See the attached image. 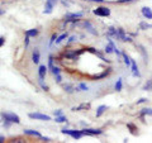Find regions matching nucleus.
I'll use <instances>...</instances> for the list:
<instances>
[{
	"label": "nucleus",
	"instance_id": "obj_1",
	"mask_svg": "<svg viewBox=\"0 0 152 143\" xmlns=\"http://www.w3.org/2000/svg\"><path fill=\"white\" fill-rule=\"evenodd\" d=\"M1 117V120H8V122H12V123H15V124H19L20 123V119L17 114L14 113H1L0 114Z\"/></svg>",
	"mask_w": 152,
	"mask_h": 143
},
{
	"label": "nucleus",
	"instance_id": "obj_2",
	"mask_svg": "<svg viewBox=\"0 0 152 143\" xmlns=\"http://www.w3.org/2000/svg\"><path fill=\"white\" fill-rule=\"evenodd\" d=\"M93 13H94L96 17L107 18V17L110 15V9H109L108 7H98L96 9H94Z\"/></svg>",
	"mask_w": 152,
	"mask_h": 143
},
{
	"label": "nucleus",
	"instance_id": "obj_3",
	"mask_svg": "<svg viewBox=\"0 0 152 143\" xmlns=\"http://www.w3.org/2000/svg\"><path fill=\"white\" fill-rule=\"evenodd\" d=\"M64 133V134H67V136H71L74 138V139H80V138H81L84 134H83V132L81 131H76V129H62L61 131Z\"/></svg>",
	"mask_w": 152,
	"mask_h": 143
},
{
	"label": "nucleus",
	"instance_id": "obj_4",
	"mask_svg": "<svg viewBox=\"0 0 152 143\" xmlns=\"http://www.w3.org/2000/svg\"><path fill=\"white\" fill-rule=\"evenodd\" d=\"M81 132L84 136H91V137H96V136L103 134L102 129H93V128H84V129H81Z\"/></svg>",
	"mask_w": 152,
	"mask_h": 143
},
{
	"label": "nucleus",
	"instance_id": "obj_5",
	"mask_svg": "<svg viewBox=\"0 0 152 143\" xmlns=\"http://www.w3.org/2000/svg\"><path fill=\"white\" fill-rule=\"evenodd\" d=\"M83 27L86 29L90 34H93V36H98L99 33H98V31L95 29V27L91 24V22H89V20H84L83 22Z\"/></svg>",
	"mask_w": 152,
	"mask_h": 143
},
{
	"label": "nucleus",
	"instance_id": "obj_6",
	"mask_svg": "<svg viewBox=\"0 0 152 143\" xmlns=\"http://www.w3.org/2000/svg\"><path fill=\"white\" fill-rule=\"evenodd\" d=\"M29 118L32 119H38V120H51V117L50 115H46V114H41V113H31L29 114Z\"/></svg>",
	"mask_w": 152,
	"mask_h": 143
},
{
	"label": "nucleus",
	"instance_id": "obj_7",
	"mask_svg": "<svg viewBox=\"0 0 152 143\" xmlns=\"http://www.w3.org/2000/svg\"><path fill=\"white\" fill-rule=\"evenodd\" d=\"M62 88H64L65 91L69 93V94H72V93H75V91H80L79 88H75L74 85H71V84H64Z\"/></svg>",
	"mask_w": 152,
	"mask_h": 143
},
{
	"label": "nucleus",
	"instance_id": "obj_8",
	"mask_svg": "<svg viewBox=\"0 0 152 143\" xmlns=\"http://www.w3.org/2000/svg\"><path fill=\"white\" fill-rule=\"evenodd\" d=\"M141 13L146 19H152V9L148 7H143L141 9Z\"/></svg>",
	"mask_w": 152,
	"mask_h": 143
},
{
	"label": "nucleus",
	"instance_id": "obj_9",
	"mask_svg": "<svg viewBox=\"0 0 152 143\" xmlns=\"http://www.w3.org/2000/svg\"><path fill=\"white\" fill-rule=\"evenodd\" d=\"M39 58H41V53H39V50L38 48H34L32 52V61L33 63H39Z\"/></svg>",
	"mask_w": 152,
	"mask_h": 143
},
{
	"label": "nucleus",
	"instance_id": "obj_10",
	"mask_svg": "<svg viewBox=\"0 0 152 143\" xmlns=\"http://www.w3.org/2000/svg\"><path fill=\"white\" fill-rule=\"evenodd\" d=\"M46 74H47V67L45 65H41L39 69H38V77H39L41 81H43L46 77Z\"/></svg>",
	"mask_w": 152,
	"mask_h": 143
},
{
	"label": "nucleus",
	"instance_id": "obj_11",
	"mask_svg": "<svg viewBox=\"0 0 152 143\" xmlns=\"http://www.w3.org/2000/svg\"><path fill=\"white\" fill-rule=\"evenodd\" d=\"M131 66H132V74H133V76H136V77H140L141 74H140L138 66H137L134 60H131Z\"/></svg>",
	"mask_w": 152,
	"mask_h": 143
},
{
	"label": "nucleus",
	"instance_id": "obj_12",
	"mask_svg": "<svg viewBox=\"0 0 152 143\" xmlns=\"http://www.w3.org/2000/svg\"><path fill=\"white\" fill-rule=\"evenodd\" d=\"M89 109H90V104L88 103H83V104H80V105L79 107H74L72 108V110L74 112H80V110H89Z\"/></svg>",
	"mask_w": 152,
	"mask_h": 143
},
{
	"label": "nucleus",
	"instance_id": "obj_13",
	"mask_svg": "<svg viewBox=\"0 0 152 143\" xmlns=\"http://www.w3.org/2000/svg\"><path fill=\"white\" fill-rule=\"evenodd\" d=\"M24 134H27V136H32V137H37V138H42V137H43L39 132L33 131V129H24Z\"/></svg>",
	"mask_w": 152,
	"mask_h": 143
},
{
	"label": "nucleus",
	"instance_id": "obj_14",
	"mask_svg": "<svg viewBox=\"0 0 152 143\" xmlns=\"http://www.w3.org/2000/svg\"><path fill=\"white\" fill-rule=\"evenodd\" d=\"M108 36L109 37H114L118 39V28H114V27H109L108 28Z\"/></svg>",
	"mask_w": 152,
	"mask_h": 143
},
{
	"label": "nucleus",
	"instance_id": "obj_15",
	"mask_svg": "<svg viewBox=\"0 0 152 143\" xmlns=\"http://www.w3.org/2000/svg\"><path fill=\"white\" fill-rule=\"evenodd\" d=\"M147 115H152V109L151 108H143L140 112V118H145Z\"/></svg>",
	"mask_w": 152,
	"mask_h": 143
},
{
	"label": "nucleus",
	"instance_id": "obj_16",
	"mask_svg": "<svg viewBox=\"0 0 152 143\" xmlns=\"http://www.w3.org/2000/svg\"><path fill=\"white\" fill-rule=\"evenodd\" d=\"M127 128L129 129V132H131V134H133V136H137V133H138V128H137L133 123H128L127 124Z\"/></svg>",
	"mask_w": 152,
	"mask_h": 143
},
{
	"label": "nucleus",
	"instance_id": "obj_17",
	"mask_svg": "<svg viewBox=\"0 0 152 143\" xmlns=\"http://www.w3.org/2000/svg\"><path fill=\"white\" fill-rule=\"evenodd\" d=\"M53 4L52 3H50V1H46V5H45V10H43V13L45 14H51L52 13V9H53Z\"/></svg>",
	"mask_w": 152,
	"mask_h": 143
},
{
	"label": "nucleus",
	"instance_id": "obj_18",
	"mask_svg": "<svg viewBox=\"0 0 152 143\" xmlns=\"http://www.w3.org/2000/svg\"><path fill=\"white\" fill-rule=\"evenodd\" d=\"M107 105H100V107H98V109H96V118H100L103 114H104V112L107 110Z\"/></svg>",
	"mask_w": 152,
	"mask_h": 143
},
{
	"label": "nucleus",
	"instance_id": "obj_19",
	"mask_svg": "<svg viewBox=\"0 0 152 143\" xmlns=\"http://www.w3.org/2000/svg\"><path fill=\"white\" fill-rule=\"evenodd\" d=\"M142 90H145V91H152V79L146 81V84L143 85Z\"/></svg>",
	"mask_w": 152,
	"mask_h": 143
},
{
	"label": "nucleus",
	"instance_id": "obj_20",
	"mask_svg": "<svg viewBox=\"0 0 152 143\" xmlns=\"http://www.w3.org/2000/svg\"><path fill=\"white\" fill-rule=\"evenodd\" d=\"M137 47H138V48H140V52L142 53V56H143V58H145V62L147 63V61H148V55H147L146 50L143 48V46H141V45H137Z\"/></svg>",
	"mask_w": 152,
	"mask_h": 143
},
{
	"label": "nucleus",
	"instance_id": "obj_21",
	"mask_svg": "<svg viewBox=\"0 0 152 143\" xmlns=\"http://www.w3.org/2000/svg\"><path fill=\"white\" fill-rule=\"evenodd\" d=\"M26 36H29V37H37L38 36V29L33 28V29H28L26 32Z\"/></svg>",
	"mask_w": 152,
	"mask_h": 143
},
{
	"label": "nucleus",
	"instance_id": "obj_22",
	"mask_svg": "<svg viewBox=\"0 0 152 143\" xmlns=\"http://www.w3.org/2000/svg\"><path fill=\"white\" fill-rule=\"evenodd\" d=\"M114 88H115V90H117V91H121V90H122V88H123V81H122V79H118V80H117V82H115V86H114Z\"/></svg>",
	"mask_w": 152,
	"mask_h": 143
},
{
	"label": "nucleus",
	"instance_id": "obj_23",
	"mask_svg": "<svg viewBox=\"0 0 152 143\" xmlns=\"http://www.w3.org/2000/svg\"><path fill=\"white\" fill-rule=\"evenodd\" d=\"M122 56H123V58H124V63L127 66H131V58H129V56H128L126 52H122Z\"/></svg>",
	"mask_w": 152,
	"mask_h": 143
},
{
	"label": "nucleus",
	"instance_id": "obj_24",
	"mask_svg": "<svg viewBox=\"0 0 152 143\" xmlns=\"http://www.w3.org/2000/svg\"><path fill=\"white\" fill-rule=\"evenodd\" d=\"M55 120L56 123H65V122H67V118L64 115H60V117H55Z\"/></svg>",
	"mask_w": 152,
	"mask_h": 143
},
{
	"label": "nucleus",
	"instance_id": "obj_25",
	"mask_svg": "<svg viewBox=\"0 0 152 143\" xmlns=\"http://www.w3.org/2000/svg\"><path fill=\"white\" fill-rule=\"evenodd\" d=\"M104 51H105V53H113V52H114V46H112L110 43H109V45H107L105 46V50H104Z\"/></svg>",
	"mask_w": 152,
	"mask_h": 143
},
{
	"label": "nucleus",
	"instance_id": "obj_26",
	"mask_svg": "<svg viewBox=\"0 0 152 143\" xmlns=\"http://www.w3.org/2000/svg\"><path fill=\"white\" fill-rule=\"evenodd\" d=\"M140 28L142 31H146V29H148V28H151V26L147 22H141L140 23Z\"/></svg>",
	"mask_w": 152,
	"mask_h": 143
},
{
	"label": "nucleus",
	"instance_id": "obj_27",
	"mask_svg": "<svg viewBox=\"0 0 152 143\" xmlns=\"http://www.w3.org/2000/svg\"><path fill=\"white\" fill-rule=\"evenodd\" d=\"M65 38H67V33H64V34H61L58 38H57V39H56V45H60L61 42L65 39Z\"/></svg>",
	"mask_w": 152,
	"mask_h": 143
},
{
	"label": "nucleus",
	"instance_id": "obj_28",
	"mask_svg": "<svg viewBox=\"0 0 152 143\" xmlns=\"http://www.w3.org/2000/svg\"><path fill=\"white\" fill-rule=\"evenodd\" d=\"M108 74H109V72H107V71H104V72H102L100 75H95L93 79H94V80H99V79H103V77H105V76H108Z\"/></svg>",
	"mask_w": 152,
	"mask_h": 143
},
{
	"label": "nucleus",
	"instance_id": "obj_29",
	"mask_svg": "<svg viewBox=\"0 0 152 143\" xmlns=\"http://www.w3.org/2000/svg\"><path fill=\"white\" fill-rule=\"evenodd\" d=\"M79 89H80V91H88V90H89L88 85H86V84H84V82H81V84L79 85Z\"/></svg>",
	"mask_w": 152,
	"mask_h": 143
},
{
	"label": "nucleus",
	"instance_id": "obj_30",
	"mask_svg": "<svg viewBox=\"0 0 152 143\" xmlns=\"http://www.w3.org/2000/svg\"><path fill=\"white\" fill-rule=\"evenodd\" d=\"M51 71H52V74H53V75L61 74V70H60V67H57V66H53V67L51 69Z\"/></svg>",
	"mask_w": 152,
	"mask_h": 143
},
{
	"label": "nucleus",
	"instance_id": "obj_31",
	"mask_svg": "<svg viewBox=\"0 0 152 143\" xmlns=\"http://www.w3.org/2000/svg\"><path fill=\"white\" fill-rule=\"evenodd\" d=\"M53 61H55V60H53V56H50V57H48V69H52V67L55 66V65H53Z\"/></svg>",
	"mask_w": 152,
	"mask_h": 143
},
{
	"label": "nucleus",
	"instance_id": "obj_32",
	"mask_svg": "<svg viewBox=\"0 0 152 143\" xmlns=\"http://www.w3.org/2000/svg\"><path fill=\"white\" fill-rule=\"evenodd\" d=\"M57 38H58V37H57V34H56V33H53V34H52V37H51V39H50V45H51V46L55 43Z\"/></svg>",
	"mask_w": 152,
	"mask_h": 143
},
{
	"label": "nucleus",
	"instance_id": "obj_33",
	"mask_svg": "<svg viewBox=\"0 0 152 143\" xmlns=\"http://www.w3.org/2000/svg\"><path fill=\"white\" fill-rule=\"evenodd\" d=\"M55 80H56L57 84H61V82H62V76H61V74L55 75Z\"/></svg>",
	"mask_w": 152,
	"mask_h": 143
},
{
	"label": "nucleus",
	"instance_id": "obj_34",
	"mask_svg": "<svg viewBox=\"0 0 152 143\" xmlns=\"http://www.w3.org/2000/svg\"><path fill=\"white\" fill-rule=\"evenodd\" d=\"M29 41H31V37L29 36H26V38H24V46H26V48L29 46Z\"/></svg>",
	"mask_w": 152,
	"mask_h": 143
},
{
	"label": "nucleus",
	"instance_id": "obj_35",
	"mask_svg": "<svg viewBox=\"0 0 152 143\" xmlns=\"http://www.w3.org/2000/svg\"><path fill=\"white\" fill-rule=\"evenodd\" d=\"M76 39H77V37H76V36H71V37L69 38V41H67V45H70V43H72V42H75Z\"/></svg>",
	"mask_w": 152,
	"mask_h": 143
},
{
	"label": "nucleus",
	"instance_id": "obj_36",
	"mask_svg": "<svg viewBox=\"0 0 152 143\" xmlns=\"http://www.w3.org/2000/svg\"><path fill=\"white\" fill-rule=\"evenodd\" d=\"M39 85H41V88L43 89L45 91H48V86H47V85H45V84H43V81H41V80H39Z\"/></svg>",
	"mask_w": 152,
	"mask_h": 143
},
{
	"label": "nucleus",
	"instance_id": "obj_37",
	"mask_svg": "<svg viewBox=\"0 0 152 143\" xmlns=\"http://www.w3.org/2000/svg\"><path fill=\"white\" fill-rule=\"evenodd\" d=\"M132 1H136V0H117L118 4H124V3H132Z\"/></svg>",
	"mask_w": 152,
	"mask_h": 143
},
{
	"label": "nucleus",
	"instance_id": "obj_38",
	"mask_svg": "<svg viewBox=\"0 0 152 143\" xmlns=\"http://www.w3.org/2000/svg\"><path fill=\"white\" fill-rule=\"evenodd\" d=\"M143 103H147V99H146V98H142V99H140L138 101H137V105H140V104H143Z\"/></svg>",
	"mask_w": 152,
	"mask_h": 143
},
{
	"label": "nucleus",
	"instance_id": "obj_39",
	"mask_svg": "<svg viewBox=\"0 0 152 143\" xmlns=\"http://www.w3.org/2000/svg\"><path fill=\"white\" fill-rule=\"evenodd\" d=\"M53 114H55V117H60V115H62V110H60V109L58 110H55Z\"/></svg>",
	"mask_w": 152,
	"mask_h": 143
},
{
	"label": "nucleus",
	"instance_id": "obj_40",
	"mask_svg": "<svg viewBox=\"0 0 152 143\" xmlns=\"http://www.w3.org/2000/svg\"><path fill=\"white\" fill-rule=\"evenodd\" d=\"M4 43H5V38H4V37H0V47H3Z\"/></svg>",
	"mask_w": 152,
	"mask_h": 143
},
{
	"label": "nucleus",
	"instance_id": "obj_41",
	"mask_svg": "<svg viewBox=\"0 0 152 143\" xmlns=\"http://www.w3.org/2000/svg\"><path fill=\"white\" fill-rule=\"evenodd\" d=\"M46 1H50V3L53 4V5H56V4L58 3V0H46Z\"/></svg>",
	"mask_w": 152,
	"mask_h": 143
},
{
	"label": "nucleus",
	"instance_id": "obj_42",
	"mask_svg": "<svg viewBox=\"0 0 152 143\" xmlns=\"http://www.w3.org/2000/svg\"><path fill=\"white\" fill-rule=\"evenodd\" d=\"M4 141H5V137H4V136H0V143H3Z\"/></svg>",
	"mask_w": 152,
	"mask_h": 143
},
{
	"label": "nucleus",
	"instance_id": "obj_43",
	"mask_svg": "<svg viewBox=\"0 0 152 143\" xmlns=\"http://www.w3.org/2000/svg\"><path fill=\"white\" fill-rule=\"evenodd\" d=\"M4 13H5V10H4V9H1V8H0V15H3Z\"/></svg>",
	"mask_w": 152,
	"mask_h": 143
},
{
	"label": "nucleus",
	"instance_id": "obj_44",
	"mask_svg": "<svg viewBox=\"0 0 152 143\" xmlns=\"http://www.w3.org/2000/svg\"><path fill=\"white\" fill-rule=\"evenodd\" d=\"M151 28H152V24H151Z\"/></svg>",
	"mask_w": 152,
	"mask_h": 143
}]
</instances>
